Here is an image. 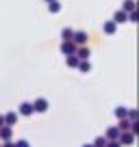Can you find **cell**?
Here are the masks:
<instances>
[{
  "mask_svg": "<svg viewBox=\"0 0 139 147\" xmlns=\"http://www.w3.org/2000/svg\"><path fill=\"white\" fill-rule=\"evenodd\" d=\"M120 145H133L135 143V134L130 132V130H124V132H120Z\"/></svg>",
  "mask_w": 139,
  "mask_h": 147,
  "instance_id": "2",
  "label": "cell"
},
{
  "mask_svg": "<svg viewBox=\"0 0 139 147\" xmlns=\"http://www.w3.org/2000/svg\"><path fill=\"white\" fill-rule=\"evenodd\" d=\"M126 113H128V108H126V106H117V108H115V117H117V119L126 117Z\"/></svg>",
  "mask_w": 139,
  "mask_h": 147,
  "instance_id": "19",
  "label": "cell"
},
{
  "mask_svg": "<svg viewBox=\"0 0 139 147\" xmlns=\"http://www.w3.org/2000/svg\"><path fill=\"white\" fill-rule=\"evenodd\" d=\"M104 147H122V145H120V141H107Z\"/></svg>",
  "mask_w": 139,
  "mask_h": 147,
  "instance_id": "23",
  "label": "cell"
},
{
  "mask_svg": "<svg viewBox=\"0 0 139 147\" xmlns=\"http://www.w3.org/2000/svg\"><path fill=\"white\" fill-rule=\"evenodd\" d=\"M102 30L107 32V35H115V30H117V24L113 22V20H107V22H104V26H102Z\"/></svg>",
  "mask_w": 139,
  "mask_h": 147,
  "instance_id": "9",
  "label": "cell"
},
{
  "mask_svg": "<svg viewBox=\"0 0 139 147\" xmlns=\"http://www.w3.org/2000/svg\"><path fill=\"white\" fill-rule=\"evenodd\" d=\"M0 147H2V143H0Z\"/></svg>",
  "mask_w": 139,
  "mask_h": 147,
  "instance_id": "27",
  "label": "cell"
},
{
  "mask_svg": "<svg viewBox=\"0 0 139 147\" xmlns=\"http://www.w3.org/2000/svg\"><path fill=\"white\" fill-rule=\"evenodd\" d=\"M18 113H20V115H24V117L35 115V110H33V104H31V102H22V104L18 106Z\"/></svg>",
  "mask_w": 139,
  "mask_h": 147,
  "instance_id": "4",
  "label": "cell"
},
{
  "mask_svg": "<svg viewBox=\"0 0 139 147\" xmlns=\"http://www.w3.org/2000/svg\"><path fill=\"white\" fill-rule=\"evenodd\" d=\"M2 143V147H15V141L13 138H9V141H0Z\"/></svg>",
  "mask_w": 139,
  "mask_h": 147,
  "instance_id": "22",
  "label": "cell"
},
{
  "mask_svg": "<svg viewBox=\"0 0 139 147\" xmlns=\"http://www.w3.org/2000/svg\"><path fill=\"white\" fill-rule=\"evenodd\" d=\"M126 18H128V13L120 9V11H115V15H113V22H115V24H124Z\"/></svg>",
  "mask_w": 139,
  "mask_h": 147,
  "instance_id": "11",
  "label": "cell"
},
{
  "mask_svg": "<svg viewBox=\"0 0 139 147\" xmlns=\"http://www.w3.org/2000/svg\"><path fill=\"white\" fill-rule=\"evenodd\" d=\"M48 11H50V13H59V11H61V2L50 0V2H48Z\"/></svg>",
  "mask_w": 139,
  "mask_h": 147,
  "instance_id": "15",
  "label": "cell"
},
{
  "mask_svg": "<svg viewBox=\"0 0 139 147\" xmlns=\"http://www.w3.org/2000/svg\"><path fill=\"white\" fill-rule=\"evenodd\" d=\"M76 67H78V69H80L83 74L91 71V63H89V61H78V65H76Z\"/></svg>",
  "mask_w": 139,
  "mask_h": 147,
  "instance_id": "16",
  "label": "cell"
},
{
  "mask_svg": "<svg viewBox=\"0 0 139 147\" xmlns=\"http://www.w3.org/2000/svg\"><path fill=\"white\" fill-rule=\"evenodd\" d=\"M44 2H50V0H44Z\"/></svg>",
  "mask_w": 139,
  "mask_h": 147,
  "instance_id": "26",
  "label": "cell"
},
{
  "mask_svg": "<svg viewBox=\"0 0 139 147\" xmlns=\"http://www.w3.org/2000/svg\"><path fill=\"white\" fill-rule=\"evenodd\" d=\"M2 117H5V125H11V128H13V125L18 123V113H13V110L7 113V115H2Z\"/></svg>",
  "mask_w": 139,
  "mask_h": 147,
  "instance_id": "10",
  "label": "cell"
},
{
  "mask_svg": "<svg viewBox=\"0 0 139 147\" xmlns=\"http://www.w3.org/2000/svg\"><path fill=\"white\" fill-rule=\"evenodd\" d=\"M74 52H76V43L74 41H63L61 43V54L67 56V54H74Z\"/></svg>",
  "mask_w": 139,
  "mask_h": 147,
  "instance_id": "6",
  "label": "cell"
},
{
  "mask_svg": "<svg viewBox=\"0 0 139 147\" xmlns=\"http://www.w3.org/2000/svg\"><path fill=\"white\" fill-rule=\"evenodd\" d=\"M83 147H93V145H91V143H87V145H83Z\"/></svg>",
  "mask_w": 139,
  "mask_h": 147,
  "instance_id": "25",
  "label": "cell"
},
{
  "mask_svg": "<svg viewBox=\"0 0 139 147\" xmlns=\"http://www.w3.org/2000/svg\"><path fill=\"white\" fill-rule=\"evenodd\" d=\"M2 125H5V117L0 115V128H2Z\"/></svg>",
  "mask_w": 139,
  "mask_h": 147,
  "instance_id": "24",
  "label": "cell"
},
{
  "mask_svg": "<svg viewBox=\"0 0 139 147\" xmlns=\"http://www.w3.org/2000/svg\"><path fill=\"white\" fill-rule=\"evenodd\" d=\"M122 11H126V13L135 11V0H124V5H122Z\"/></svg>",
  "mask_w": 139,
  "mask_h": 147,
  "instance_id": "17",
  "label": "cell"
},
{
  "mask_svg": "<svg viewBox=\"0 0 139 147\" xmlns=\"http://www.w3.org/2000/svg\"><path fill=\"white\" fill-rule=\"evenodd\" d=\"M74 54L78 56V61H89V54H91V52H89L87 43H85V46H76V52H74Z\"/></svg>",
  "mask_w": 139,
  "mask_h": 147,
  "instance_id": "5",
  "label": "cell"
},
{
  "mask_svg": "<svg viewBox=\"0 0 139 147\" xmlns=\"http://www.w3.org/2000/svg\"><path fill=\"white\" fill-rule=\"evenodd\" d=\"M72 35H74L72 28H63L61 30V41H72Z\"/></svg>",
  "mask_w": 139,
  "mask_h": 147,
  "instance_id": "13",
  "label": "cell"
},
{
  "mask_svg": "<svg viewBox=\"0 0 139 147\" xmlns=\"http://www.w3.org/2000/svg\"><path fill=\"white\" fill-rule=\"evenodd\" d=\"M65 63H67V67H76V65H78V56L76 54H67L65 56Z\"/></svg>",
  "mask_w": 139,
  "mask_h": 147,
  "instance_id": "14",
  "label": "cell"
},
{
  "mask_svg": "<svg viewBox=\"0 0 139 147\" xmlns=\"http://www.w3.org/2000/svg\"><path fill=\"white\" fill-rule=\"evenodd\" d=\"M9 138H13V128L11 125H2L0 128V141H9Z\"/></svg>",
  "mask_w": 139,
  "mask_h": 147,
  "instance_id": "7",
  "label": "cell"
},
{
  "mask_svg": "<svg viewBox=\"0 0 139 147\" xmlns=\"http://www.w3.org/2000/svg\"><path fill=\"white\" fill-rule=\"evenodd\" d=\"M104 136H107L109 141H117V138H120V128H117V125H113V128H107Z\"/></svg>",
  "mask_w": 139,
  "mask_h": 147,
  "instance_id": "8",
  "label": "cell"
},
{
  "mask_svg": "<svg viewBox=\"0 0 139 147\" xmlns=\"http://www.w3.org/2000/svg\"><path fill=\"white\" fill-rule=\"evenodd\" d=\"M130 123H133V121H130L128 117H122V119H120V123H117L120 132H124V130H130Z\"/></svg>",
  "mask_w": 139,
  "mask_h": 147,
  "instance_id": "12",
  "label": "cell"
},
{
  "mask_svg": "<svg viewBox=\"0 0 139 147\" xmlns=\"http://www.w3.org/2000/svg\"><path fill=\"white\" fill-rule=\"evenodd\" d=\"M126 117H128L130 121H137V110H128V113H126Z\"/></svg>",
  "mask_w": 139,
  "mask_h": 147,
  "instance_id": "21",
  "label": "cell"
},
{
  "mask_svg": "<svg viewBox=\"0 0 139 147\" xmlns=\"http://www.w3.org/2000/svg\"><path fill=\"white\" fill-rule=\"evenodd\" d=\"M87 39H89V35L85 30H74V35H72V41H74L76 46H85Z\"/></svg>",
  "mask_w": 139,
  "mask_h": 147,
  "instance_id": "1",
  "label": "cell"
},
{
  "mask_svg": "<svg viewBox=\"0 0 139 147\" xmlns=\"http://www.w3.org/2000/svg\"><path fill=\"white\" fill-rule=\"evenodd\" d=\"M33 110H35V113H46L48 110V100L46 97H37V100L33 102Z\"/></svg>",
  "mask_w": 139,
  "mask_h": 147,
  "instance_id": "3",
  "label": "cell"
},
{
  "mask_svg": "<svg viewBox=\"0 0 139 147\" xmlns=\"http://www.w3.org/2000/svg\"><path fill=\"white\" fill-rule=\"evenodd\" d=\"M15 147H31V143L24 141V138H20V141H15Z\"/></svg>",
  "mask_w": 139,
  "mask_h": 147,
  "instance_id": "20",
  "label": "cell"
},
{
  "mask_svg": "<svg viewBox=\"0 0 139 147\" xmlns=\"http://www.w3.org/2000/svg\"><path fill=\"white\" fill-rule=\"evenodd\" d=\"M107 141H109L107 136H98V138H93L91 145H93V147H104V145H107Z\"/></svg>",
  "mask_w": 139,
  "mask_h": 147,
  "instance_id": "18",
  "label": "cell"
}]
</instances>
